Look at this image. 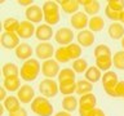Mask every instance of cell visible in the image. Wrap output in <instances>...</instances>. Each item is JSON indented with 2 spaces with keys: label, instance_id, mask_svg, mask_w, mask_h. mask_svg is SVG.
<instances>
[{
  "label": "cell",
  "instance_id": "6da1fadb",
  "mask_svg": "<svg viewBox=\"0 0 124 116\" xmlns=\"http://www.w3.org/2000/svg\"><path fill=\"white\" fill-rule=\"evenodd\" d=\"M41 72V63L39 62L38 58H30L29 61H25L19 68V76L22 80L27 81H34L38 79L39 73Z\"/></svg>",
  "mask_w": 124,
  "mask_h": 116
},
{
  "label": "cell",
  "instance_id": "7a4b0ae2",
  "mask_svg": "<svg viewBox=\"0 0 124 116\" xmlns=\"http://www.w3.org/2000/svg\"><path fill=\"white\" fill-rule=\"evenodd\" d=\"M60 3H56L53 0H48L43 4V12H44V21L46 25L54 26L60 22L61 15H60Z\"/></svg>",
  "mask_w": 124,
  "mask_h": 116
},
{
  "label": "cell",
  "instance_id": "3957f363",
  "mask_svg": "<svg viewBox=\"0 0 124 116\" xmlns=\"http://www.w3.org/2000/svg\"><path fill=\"white\" fill-rule=\"evenodd\" d=\"M53 110L54 108L50 101L43 95L35 97V99L31 103V111L38 116H52Z\"/></svg>",
  "mask_w": 124,
  "mask_h": 116
},
{
  "label": "cell",
  "instance_id": "277c9868",
  "mask_svg": "<svg viewBox=\"0 0 124 116\" xmlns=\"http://www.w3.org/2000/svg\"><path fill=\"white\" fill-rule=\"evenodd\" d=\"M102 85H103V90L107 95L112 97V98H118L116 97V87L119 84V76L118 73L114 71H107L103 72L102 75Z\"/></svg>",
  "mask_w": 124,
  "mask_h": 116
},
{
  "label": "cell",
  "instance_id": "5b68a950",
  "mask_svg": "<svg viewBox=\"0 0 124 116\" xmlns=\"http://www.w3.org/2000/svg\"><path fill=\"white\" fill-rule=\"evenodd\" d=\"M39 92L45 98H53L60 92V85L53 79H43L39 83Z\"/></svg>",
  "mask_w": 124,
  "mask_h": 116
},
{
  "label": "cell",
  "instance_id": "8992f818",
  "mask_svg": "<svg viewBox=\"0 0 124 116\" xmlns=\"http://www.w3.org/2000/svg\"><path fill=\"white\" fill-rule=\"evenodd\" d=\"M56 53V49L54 46L50 44V43H39L35 48V56H36L38 59H41L43 62L52 59V57Z\"/></svg>",
  "mask_w": 124,
  "mask_h": 116
},
{
  "label": "cell",
  "instance_id": "52a82bcc",
  "mask_svg": "<svg viewBox=\"0 0 124 116\" xmlns=\"http://www.w3.org/2000/svg\"><path fill=\"white\" fill-rule=\"evenodd\" d=\"M61 72L60 63L56 59H48L41 63V73L45 76V79H53V77H58Z\"/></svg>",
  "mask_w": 124,
  "mask_h": 116
},
{
  "label": "cell",
  "instance_id": "ba28073f",
  "mask_svg": "<svg viewBox=\"0 0 124 116\" xmlns=\"http://www.w3.org/2000/svg\"><path fill=\"white\" fill-rule=\"evenodd\" d=\"M54 40H56L57 44L62 46H67L72 44L74 41V31L69 27H61L54 32Z\"/></svg>",
  "mask_w": 124,
  "mask_h": 116
},
{
  "label": "cell",
  "instance_id": "9c48e42d",
  "mask_svg": "<svg viewBox=\"0 0 124 116\" xmlns=\"http://www.w3.org/2000/svg\"><path fill=\"white\" fill-rule=\"evenodd\" d=\"M25 15H26V21H29L31 23H40L44 18V12H43V8L40 5H31L29 8H26L25 10Z\"/></svg>",
  "mask_w": 124,
  "mask_h": 116
},
{
  "label": "cell",
  "instance_id": "30bf717a",
  "mask_svg": "<svg viewBox=\"0 0 124 116\" xmlns=\"http://www.w3.org/2000/svg\"><path fill=\"white\" fill-rule=\"evenodd\" d=\"M70 23H71L72 29L83 31V30H85V27H88L89 17L85 12H78V13L72 14L70 17Z\"/></svg>",
  "mask_w": 124,
  "mask_h": 116
},
{
  "label": "cell",
  "instance_id": "8fae6325",
  "mask_svg": "<svg viewBox=\"0 0 124 116\" xmlns=\"http://www.w3.org/2000/svg\"><path fill=\"white\" fill-rule=\"evenodd\" d=\"M19 36L16 32H3L1 36H0V43H1V46L5 49H14L21 44L19 43Z\"/></svg>",
  "mask_w": 124,
  "mask_h": 116
},
{
  "label": "cell",
  "instance_id": "7c38bea8",
  "mask_svg": "<svg viewBox=\"0 0 124 116\" xmlns=\"http://www.w3.org/2000/svg\"><path fill=\"white\" fill-rule=\"evenodd\" d=\"M17 97L19 99V102L23 104L27 103H32V101L35 99V90L32 89V87L29 84H25L19 88V90L17 92Z\"/></svg>",
  "mask_w": 124,
  "mask_h": 116
},
{
  "label": "cell",
  "instance_id": "4fadbf2b",
  "mask_svg": "<svg viewBox=\"0 0 124 116\" xmlns=\"http://www.w3.org/2000/svg\"><path fill=\"white\" fill-rule=\"evenodd\" d=\"M35 37L40 43H48L50 39L53 37V29L52 26L46 25V23H41L36 27V32H35Z\"/></svg>",
  "mask_w": 124,
  "mask_h": 116
},
{
  "label": "cell",
  "instance_id": "5bb4252c",
  "mask_svg": "<svg viewBox=\"0 0 124 116\" xmlns=\"http://www.w3.org/2000/svg\"><path fill=\"white\" fill-rule=\"evenodd\" d=\"M76 40L78 44L80 46H84V48H89L94 44V34L92 32L91 30H83L79 31L76 35Z\"/></svg>",
  "mask_w": 124,
  "mask_h": 116
},
{
  "label": "cell",
  "instance_id": "9a60e30c",
  "mask_svg": "<svg viewBox=\"0 0 124 116\" xmlns=\"http://www.w3.org/2000/svg\"><path fill=\"white\" fill-rule=\"evenodd\" d=\"M35 32H36V29H35L34 23H31L29 21H22L18 27L17 35L19 36V39L26 40V39L32 37V35H35Z\"/></svg>",
  "mask_w": 124,
  "mask_h": 116
},
{
  "label": "cell",
  "instance_id": "2e32d148",
  "mask_svg": "<svg viewBox=\"0 0 124 116\" xmlns=\"http://www.w3.org/2000/svg\"><path fill=\"white\" fill-rule=\"evenodd\" d=\"M16 53V57L18 58L19 61H29L31 56H32V48H31V45L29 43H21L17 48L14 50Z\"/></svg>",
  "mask_w": 124,
  "mask_h": 116
},
{
  "label": "cell",
  "instance_id": "e0dca14e",
  "mask_svg": "<svg viewBox=\"0 0 124 116\" xmlns=\"http://www.w3.org/2000/svg\"><path fill=\"white\" fill-rule=\"evenodd\" d=\"M107 34L112 40H122L124 37V26L120 22H112L108 26Z\"/></svg>",
  "mask_w": 124,
  "mask_h": 116
},
{
  "label": "cell",
  "instance_id": "ac0fdd59",
  "mask_svg": "<svg viewBox=\"0 0 124 116\" xmlns=\"http://www.w3.org/2000/svg\"><path fill=\"white\" fill-rule=\"evenodd\" d=\"M102 71L97 67V66H89L88 70L85 71L84 76H85V80H88L89 83L94 84V83H98L100 80H102Z\"/></svg>",
  "mask_w": 124,
  "mask_h": 116
},
{
  "label": "cell",
  "instance_id": "d6986e66",
  "mask_svg": "<svg viewBox=\"0 0 124 116\" xmlns=\"http://www.w3.org/2000/svg\"><path fill=\"white\" fill-rule=\"evenodd\" d=\"M80 5L84 7V12L87 13L88 15H94L100 12L101 9V5L98 1H94V0H80L79 1Z\"/></svg>",
  "mask_w": 124,
  "mask_h": 116
},
{
  "label": "cell",
  "instance_id": "ffe728a7",
  "mask_svg": "<svg viewBox=\"0 0 124 116\" xmlns=\"http://www.w3.org/2000/svg\"><path fill=\"white\" fill-rule=\"evenodd\" d=\"M61 106L63 108V111H67V112H72L79 108V99L74 95H66L63 97L61 102Z\"/></svg>",
  "mask_w": 124,
  "mask_h": 116
},
{
  "label": "cell",
  "instance_id": "44dd1931",
  "mask_svg": "<svg viewBox=\"0 0 124 116\" xmlns=\"http://www.w3.org/2000/svg\"><path fill=\"white\" fill-rule=\"evenodd\" d=\"M97 106V97L93 93L84 94L79 98V108H96Z\"/></svg>",
  "mask_w": 124,
  "mask_h": 116
},
{
  "label": "cell",
  "instance_id": "7402d4cb",
  "mask_svg": "<svg viewBox=\"0 0 124 116\" xmlns=\"http://www.w3.org/2000/svg\"><path fill=\"white\" fill-rule=\"evenodd\" d=\"M3 107L5 108V111L10 112H14V111H18L21 108V102H19L18 97H14V95H8L7 99L3 102Z\"/></svg>",
  "mask_w": 124,
  "mask_h": 116
},
{
  "label": "cell",
  "instance_id": "603a6c76",
  "mask_svg": "<svg viewBox=\"0 0 124 116\" xmlns=\"http://www.w3.org/2000/svg\"><path fill=\"white\" fill-rule=\"evenodd\" d=\"M1 72H3L4 79H8V77H18L19 68L16 63H13V62H8V63H4L3 68H1Z\"/></svg>",
  "mask_w": 124,
  "mask_h": 116
},
{
  "label": "cell",
  "instance_id": "cb8c5ba5",
  "mask_svg": "<svg viewBox=\"0 0 124 116\" xmlns=\"http://www.w3.org/2000/svg\"><path fill=\"white\" fill-rule=\"evenodd\" d=\"M3 87L7 89L8 92L13 93V92H18L21 85V77H8V79L3 80Z\"/></svg>",
  "mask_w": 124,
  "mask_h": 116
},
{
  "label": "cell",
  "instance_id": "d4e9b609",
  "mask_svg": "<svg viewBox=\"0 0 124 116\" xmlns=\"http://www.w3.org/2000/svg\"><path fill=\"white\" fill-rule=\"evenodd\" d=\"M60 7L62 8V10L67 14H75L78 13V9H79L80 4L76 0H63V1H60Z\"/></svg>",
  "mask_w": 124,
  "mask_h": 116
},
{
  "label": "cell",
  "instance_id": "484cf974",
  "mask_svg": "<svg viewBox=\"0 0 124 116\" xmlns=\"http://www.w3.org/2000/svg\"><path fill=\"white\" fill-rule=\"evenodd\" d=\"M105 27V21L101 15H94V17L89 18V23H88V29L92 31L93 34L94 32H100L102 31V29Z\"/></svg>",
  "mask_w": 124,
  "mask_h": 116
},
{
  "label": "cell",
  "instance_id": "4316f807",
  "mask_svg": "<svg viewBox=\"0 0 124 116\" xmlns=\"http://www.w3.org/2000/svg\"><path fill=\"white\" fill-rule=\"evenodd\" d=\"M19 25H21V22H19L17 18H14V17L5 18V19H4V22H3L4 32H16V34H17Z\"/></svg>",
  "mask_w": 124,
  "mask_h": 116
},
{
  "label": "cell",
  "instance_id": "83f0119b",
  "mask_svg": "<svg viewBox=\"0 0 124 116\" xmlns=\"http://www.w3.org/2000/svg\"><path fill=\"white\" fill-rule=\"evenodd\" d=\"M76 72L72 68H63L61 70L60 75H58V84L61 83H69V81H76Z\"/></svg>",
  "mask_w": 124,
  "mask_h": 116
},
{
  "label": "cell",
  "instance_id": "f1b7e54d",
  "mask_svg": "<svg viewBox=\"0 0 124 116\" xmlns=\"http://www.w3.org/2000/svg\"><path fill=\"white\" fill-rule=\"evenodd\" d=\"M92 89H93V84L89 83L88 80H79L76 83V94H79L80 97L84 95V94H89L92 93Z\"/></svg>",
  "mask_w": 124,
  "mask_h": 116
},
{
  "label": "cell",
  "instance_id": "f546056e",
  "mask_svg": "<svg viewBox=\"0 0 124 116\" xmlns=\"http://www.w3.org/2000/svg\"><path fill=\"white\" fill-rule=\"evenodd\" d=\"M112 57H100L96 58V66L98 67L101 71L107 72L110 71V68L112 67Z\"/></svg>",
  "mask_w": 124,
  "mask_h": 116
},
{
  "label": "cell",
  "instance_id": "4dcf8cb0",
  "mask_svg": "<svg viewBox=\"0 0 124 116\" xmlns=\"http://www.w3.org/2000/svg\"><path fill=\"white\" fill-rule=\"evenodd\" d=\"M54 59H56L58 63H67V62L71 59L69 56L67 48H66V46H60V48H57L56 53H54Z\"/></svg>",
  "mask_w": 124,
  "mask_h": 116
},
{
  "label": "cell",
  "instance_id": "1f68e13d",
  "mask_svg": "<svg viewBox=\"0 0 124 116\" xmlns=\"http://www.w3.org/2000/svg\"><path fill=\"white\" fill-rule=\"evenodd\" d=\"M76 83L78 81H69V83H61L60 85V92L66 95H72L74 93H76Z\"/></svg>",
  "mask_w": 124,
  "mask_h": 116
},
{
  "label": "cell",
  "instance_id": "d6a6232c",
  "mask_svg": "<svg viewBox=\"0 0 124 116\" xmlns=\"http://www.w3.org/2000/svg\"><path fill=\"white\" fill-rule=\"evenodd\" d=\"M93 56H94V59H96V58H100V57H112V53H111V49H110L108 45L98 44L94 48Z\"/></svg>",
  "mask_w": 124,
  "mask_h": 116
},
{
  "label": "cell",
  "instance_id": "836d02e7",
  "mask_svg": "<svg viewBox=\"0 0 124 116\" xmlns=\"http://www.w3.org/2000/svg\"><path fill=\"white\" fill-rule=\"evenodd\" d=\"M67 48V52H69V56L71 58L72 61H76L81 58V53H83V49H81V46L78 44V43H72V44H70L66 46Z\"/></svg>",
  "mask_w": 124,
  "mask_h": 116
},
{
  "label": "cell",
  "instance_id": "e575fe53",
  "mask_svg": "<svg viewBox=\"0 0 124 116\" xmlns=\"http://www.w3.org/2000/svg\"><path fill=\"white\" fill-rule=\"evenodd\" d=\"M88 67H89L88 62H87V59H84V58H79V59L74 61L72 66H71V68L76 73H85V71L88 70Z\"/></svg>",
  "mask_w": 124,
  "mask_h": 116
},
{
  "label": "cell",
  "instance_id": "d590c367",
  "mask_svg": "<svg viewBox=\"0 0 124 116\" xmlns=\"http://www.w3.org/2000/svg\"><path fill=\"white\" fill-rule=\"evenodd\" d=\"M112 63H114L115 68L124 70V50L115 52V54L112 56Z\"/></svg>",
  "mask_w": 124,
  "mask_h": 116
},
{
  "label": "cell",
  "instance_id": "8d00e7d4",
  "mask_svg": "<svg viewBox=\"0 0 124 116\" xmlns=\"http://www.w3.org/2000/svg\"><path fill=\"white\" fill-rule=\"evenodd\" d=\"M110 9L115 10V12H120V13H123L124 10V0H110V1H107V5Z\"/></svg>",
  "mask_w": 124,
  "mask_h": 116
},
{
  "label": "cell",
  "instance_id": "74e56055",
  "mask_svg": "<svg viewBox=\"0 0 124 116\" xmlns=\"http://www.w3.org/2000/svg\"><path fill=\"white\" fill-rule=\"evenodd\" d=\"M105 14H106V17L108 19H111L112 22H119L120 18H122V13H120V12H115V10L110 9L108 7L105 8Z\"/></svg>",
  "mask_w": 124,
  "mask_h": 116
},
{
  "label": "cell",
  "instance_id": "f35d334b",
  "mask_svg": "<svg viewBox=\"0 0 124 116\" xmlns=\"http://www.w3.org/2000/svg\"><path fill=\"white\" fill-rule=\"evenodd\" d=\"M116 97L124 99V81H119L118 87H116Z\"/></svg>",
  "mask_w": 124,
  "mask_h": 116
},
{
  "label": "cell",
  "instance_id": "ab89813d",
  "mask_svg": "<svg viewBox=\"0 0 124 116\" xmlns=\"http://www.w3.org/2000/svg\"><path fill=\"white\" fill-rule=\"evenodd\" d=\"M9 116H29V114H27V111L25 110V108H19L18 111H14V112H10Z\"/></svg>",
  "mask_w": 124,
  "mask_h": 116
},
{
  "label": "cell",
  "instance_id": "60d3db41",
  "mask_svg": "<svg viewBox=\"0 0 124 116\" xmlns=\"http://www.w3.org/2000/svg\"><path fill=\"white\" fill-rule=\"evenodd\" d=\"M18 4L19 5H22V7H31V5H34V3H32V0H18Z\"/></svg>",
  "mask_w": 124,
  "mask_h": 116
},
{
  "label": "cell",
  "instance_id": "b9f144b4",
  "mask_svg": "<svg viewBox=\"0 0 124 116\" xmlns=\"http://www.w3.org/2000/svg\"><path fill=\"white\" fill-rule=\"evenodd\" d=\"M7 92H8V90H7V89L4 88V87L0 88V99H1L3 102L7 99V97H8V95H7Z\"/></svg>",
  "mask_w": 124,
  "mask_h": 116
},
{
  "label": "cell",
  "instance_id": "7bdbcfd3",
  "mask_svg": "<svg viewBox=\"0 0 124 116\" xmlns=\"http://www.w3.org/2000/svg\"><path fill=\"white\" fill-rule=\"evenodd\" d=\"M54 116H71V114H70V112H67V111H63V110H62V111H60V112H57Z\"/></svg>",
  "mask_w": 124,
  "mask_h": 116
},
{
  "label": "cell",
  "instance_id": "ee69618b",
  "mask_svg": "<svg viewBox=\"0 0 124 116\" xmlns=\"http://www.w3.org/2000/svg\"><path fill=\"white\" fill-rule=\"evenodd\" d=\"M96 116H106V115H105V112H103L102 110H101V108H98V110H97Z\"/></svg>",
  "mask_w": 124,
  "mask_h": 116
},
{
  "label": "cell",
  "instance_id": "f6af8a7d",
  "mask_svg": "<svg viewBox=\"0 0 124 116\" xmlns=\"http://www.w3.org/2000/svg\"><path fill=\"white\" fill-rule=\"evenodd\" d=\"M120 23H123V25H124V10H123V13H122V18H120Z\"/></svg>",
  "mask_w": 124,
  "mask_h": 116
},
{
  "label": "cell",
  "instance_id": "bcb514c9",
  "mask_svg": "<svg viewBox=\"0 0 124 116\" xmlns=\"http://www.w3.org/2000/svg\"><path fill=\"white\" fill-rule=\"evenodd\" d=\"M122 48H123V49H124V37H123V39H122Z\"/></svg>",
  "mask_w": 124,
  "mask_h": 116
}]
</instances>
